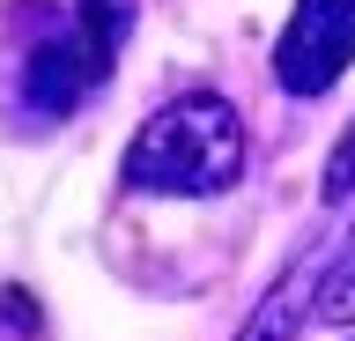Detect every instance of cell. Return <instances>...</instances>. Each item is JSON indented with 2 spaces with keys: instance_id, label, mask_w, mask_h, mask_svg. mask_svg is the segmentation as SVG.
I'll return each instance as SVG.
<instances>
[{
  "instance_id": "6da1fadb",
  "label": "cell",
  "mask_w": 355,
  "mask_h": 341,
  "mask_svg": "<svg viewBox=\"0 0 355 341\" xmlns=\"http://www.w3.org/2000/svg\"><path fill=\"white\" fill-rule=\"evenodd\" d=\"M244 171V119L230 97L193 90L163 104V112L133 134L119 178L133 193H163V201H207V193H230Z\"/></svg>"
},
{
  "instance_id": "3957f363",
  "label": "cell",
  "mask_w": 355,
  "mask_h": 341,
  "mask_svg": "<svg viewBox=\"0 0 355 341\" xmlns=\"http://www.w3.org/2000/svg\"><path fill=\"white\" fill-rule=\"evenodd\" d=\"M96 82H104V67L89 60L82 30H74V38H44V45L22 60V97H30L44 119H67L89 90H96Z\"/></svg>"
},
{
  "instance_id": "277c9868",
  "label": "cell",
  "mask_w": 355,
  "mask_h": 341,
  "mask_svg": "<svg viewBox=\"0 0 355 341\" xmlns=\"http://www.w3.org/2000/svg\"><path fill=\"white\" fill-rule=\"evenodd\" d=\"M304 312H311V260H296V267L252 304V319L237 326V341H296Z\"/></svg>"
},
{
  "instance_id": "5b68a950",
  "label": "cell",
  "mask_w": 355,
  "mask_h": 341,
  "mask_svg": "<svg viewBox=\"0 0 355 341\" xmlns=\"http://www.w3.org/2000/svg\"><path fill=\"white\" fill-rule=\"evenodd\" d=\"M74 30H82L89 60L111 74V60H119V45L133 30V0H74Z\"/></svg>"
},
{
  "instance_id": "52a82bcc",
  "label": "cell",
  "mask_w": 355,
  "mask_h": 341,
  "mask_svg": "<svg viewBox=\"0 0 355 341\" xmlns=\"http://www.w3.org/2000/svg\"><path fill=\"white\" fill-rule=\"evenodd\" d=\"M318 193H326V201H348V193H355V126L340 134V149L326 156V178H318Z\"/></svg>"
},
{
  "instance_id": "8992f818",
  "label": "cell",
  "mask_w": 355,
  "mask_h": 341,
  "mask_svg": "<svg viewBox=\"0 0 355 341\" xmlns=\"http://www.w3.org/2000/svg\"><path fill=\"white\" fill-rule=\"evenodd\" d=\"M311 312L326 319V326H355V230H348V245L326 260L318 290H311Z\"/></svg>"
},
{
  "instance_id": "7a4b0ae2",
  "label": "cell",
  "mask_w": 355,
  "mask_h": 341,
  "mask_svg": "<svg viewBox=\"0 0 355 341\" xmlns=\"http://www.w3.org/2000/svg\"><path fill=\"white\" fill-rule=\"evenodd\" d=\"M355 60V0H296L274 38V82L288 97H326Z\"/></svg>"
}]
</instances>
